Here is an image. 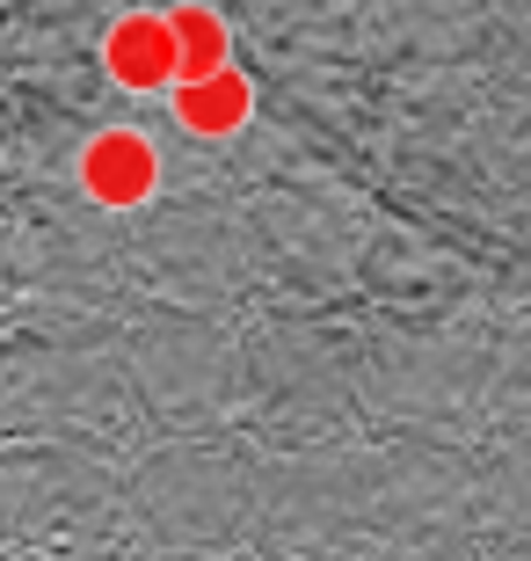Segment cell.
<instances>
[{
    "label": "cell",
    "mask_w": 531,
    "mask_h": 561,
    "mask_svg": "<svg viewBox=\"0 0 531 561\" xmlns=\"http://www.w3.org/2000/svg\"><path fill=\"white\" fill-rule=\"evenodd\" d=\"M247 110H255V81H247L241 66H219V73L175 81V125L197 131V139H226V131H241Z\"/></svg>",
    "instance_id": "cell-4"
},
{
    "label": "cell",
    "mask_w": 531,
    "mask_h": 561,
    "mask_svg": "<svg viewBox=\"0 0 531 561\" xmlns=\"http://www.w3.org/2000/svg\"><path fill=\"white\" fill-rule=\"evenodd\" d=\"M81 183H88L95 205L131 211L161 190V153H153V139H139V131H95L88 153H81Z\"/></svg>",
    "instance_id": "cell-2"
},
{
    "label": "cell",
    "mask_w": 531,
    "mask_h": 561,
    "mask_svg": "<svg viewBox=\"0 0 531 561\" xmlns=\"http://www.w3.org/2000/svg\"><path fill=\"white\" fill-rule=\"evenodd\" d=\"M168 30H175V81H197V73L233 66V22H226L211 0L168 8Z\"/></svg>",
    "instance_id": "cell-5"
},
{
    "label": "cell",
    "mask_w": 531,
    "mask_h": 561,
    "mask_svg": "<svg viewBox=\"0 0 531 561\" xmlns=\"http://www.w3.org/2000/svg\"><path fill=\"white\" fill-rule=\"evenodd\" d=\"M211 8L241 37H255V59L285 88L291 117L299 125L313 117L343 153H365L393 110L429 103L445 117L451 103L488 95L503 125L510 103H531V0H211ZM423 146L429 139H415V153ZM415 153L401 161V175L415 168Z\"/></svg>",
    "instance_id": "cell-1"
},
{
    "label": "cell",
    "mask_w": 531,
    "mask_h": 561,
    "mask_svg": "<svg viewBox=\"0 0 531 561\" xmlns=\"http://www.w3.org/2000/svg\"><path fill=\"white\" fill-rule=\"evenodd\" d=\"M109 59V81L131 88V95H153V88H175V30H168V15H124L117 30H109L103 44Z\"/></svg>",
    "instance_id": "cell-3"
}]
</instances>
